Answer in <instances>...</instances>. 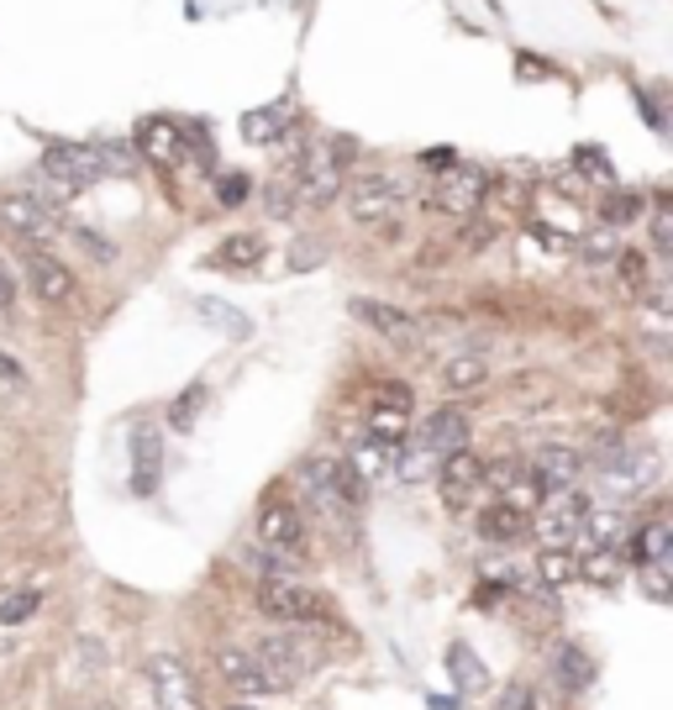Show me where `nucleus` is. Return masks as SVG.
<instances>
[{"label":"nucleus","mask_w":673,"mask_h":710,"mask_svg":"<svg viewBox=\"0 0 673 710\" xmlns=\"http://www.w3.org/2000/svg\"><path fill=\"white\" fill-rule=\"evenodd\" d=\"M259 253H264V242H259V237L237 232V237H227V242L216 248V264H221V268H259Z\"/></svg>","instance_id":"obj_31"},{"label":"nucleus","mask_w":673,"mask_h":710,"mask_svg":"<svg viewBox=\"0 0 673 710\" xmlns=\"http://www.w3.org/2000/svg\"><path fill=\"white\" fill-rule=\"evenodd\" d=\"M531 479H537V490L542 495H553V490H574L579 484V473H585V453L568 443H548L537 458L527 464Z\"/></svg>","instance_id":"obj_15"},{"label":"nucleus","mask_w":673,"mask_h":710,"mask_svg":"<svg viewBox=\"0 0 673 710\" xmlns=\"http://www.w3.org/2000/svg\"><path fill=\"white\" fill-rule=\"evenodd\" d=\"M395 464H400V479H410V484H416V479H426V473H437V464H432V453H426V447H416V453H406V458H395Z\"/></svg>","instance_id":"obj_41"},{"label":"nucleus","mask_w":673,"mask_h":710,"mask_svg":"<svg viewBox=\"0 0 673 710\" xmlns=\"http://www.w3.org/2000/svg\"><path fill=\"white\" fill-rule=\"evenodd\" d=\"M259 547L279 553V558L300 563L305 558V516L295 501H268L259 510Z\"/></svg>","instance_id":"obj_8"},{"label":"nucleus","mask_w":673,"mask_h":710,"mask_svg":"<svg viewBox=\"0 0 673 710\" xmlns=\"http://www.w3.org/2000/svg\"><path fill=\"white\" fill-rule=\"evenodd\" d=\"M147 679H153V695H158V710H195V684L184 674V663L158 652L147 663Z\"/></svg>","instance_id":"obj_16"},{"label":"nucleus","mask_w":673,"mask_h":710,"mask_svg":"<svg viewBox=\"0 0 673 710\" xmlns=\"http://www.w3.org/2000/svg\"><path fill=\"white\" fill-rule=\"evenodd\" d=\"M437 484H442V501L453 505V510H464L484 495V458L469 453V447H458V453H447L437 464Z\"/></svg>","instance_id":"obj_11"},{"label":"nucleus","mask_w":673,"mask_h":710,"mask_svg":"<svg viewBox=\"0 0 673 710\" xmlns=\"http://www.w3.org/2000/svg\"><path fill=\"white\" fill-rule=\"evenodd\" d=\"M0 227H11L16 237H32V242H48L53 232H63V210L48 201V195H0Z\"/></svg>","instance_id":"obj_7"},{"label":"nucleus","mask_w":673,"mask_h":710,"mask_svg":"<svg viewBox=\"0 0 673 710\" xmlns=\"http://www.w3.org/2000/svg\"><path fill=\"white\" fill-rule=\"evenodd\" d=\"M605 221L611 227H626V221H642V210H647V201L637 195V190H615V195H605Z\"/></svg>","instance_id":"obj_34"},{"label":"nucleus","mask_w":673,"mask_h":710,"mask_svg":"<svg viewBox=\"0 0 673 710\" xmlns=\"http://www.w3.org/2000/svg\"><path fill=\"white\" fill-rule=\"evenodd\" d=\"M531 237H537V242H548V248H574V242H568L563 232H553V227H531Z\"/></svg>","instance_id":"obj_48"},{"label":"nucleus","mask_w":673,"mask_h":710,"mask_svg":"<svg viewBox=\"0 0 673 710\" xmlns=\"http://www.w3.org/2000/svg\"><path fill=\"white\" fill-rule=\"evenodd\" d=\"M589 516V495L579 490H553V501L537 505V516H527V532H537L542 547H574V532Z\"/></svg>","instance_id":"obj_5"},{"label":"nucleus","mask_w":673,"mask_h":710,"mask_svg":"<svg viewBox=\"0 0 673 710\" xmlns=\"http://www.w3.org/2000/svg\"><path fill=\"white\" fill-rule=\"evenodd\" d=\"M0 380H5V385H27V369H22L11 353H0Z\"/></svg>","instance_id":"obj_46"},{"label":"nucleus","mask_w":673,"mask_h":710,"mask_svg":"<svg viewBox=\"0 0 673 710\" xmlns=\"http://www.w3.org/2000/svg\"><path fill=\"white\" fill-rule=\"evenodd\" d=\"M348 210L352 221H363V227H395L406 216V184L389 175H363L352 184Z\"/></svg>","instance_id":"obj_4"},{"label":"nucleus","mask_w":673,"mask_h":710,"mask_svg":"<svg viewBox=\"0 0 673 710\" xmlns=\"http://www.w3.org/2000/svg\"><path fill=\"white\" fill-rule=\"evenodd\" d=\"M484 380H490V369H484V358H447V363H442V389H447V395H464V389H479L484 385Z\"/></svg>","instance_id":"obj_26"},{"label":"nucleus","mask_w":673,"mask_h":710,"mask_svg":"<svg viewBox=\"0 0 673 710\" xmlns=\"http://www.w3.org/2000/svg\"><path fill=\"white\" fill-rule=\"evenodd\" d=\"M264 201H268V216H290V210L300 206V201H295V190H290V179H285V184H268Z\"/></svg>","instance_id":"obj_43"},{"label":"nucleus","mask_w":673,"mask_h":710,"mask_svg":"<svg viewBox=\"0 0 673 710\" xmlns=\"http://www.w3.org/2000/svg\"><path fill=\"white\" fill-rule=\"evenodd\" d=\"M589 469H594V479H605L611 490H642L647 479L658 473V464H652V453L647 447H632V443H611L600 447L594 458H589Z\"/></svg>","instance_id":"obj_9"},{"label":"nucleus","mask_w":673,"mask_h":710,"mask_svg":"<svg viewBox=\"0 0 673 710\" xmlns=\"http://www.w3.org/2000/svg\"><path fill=\"white\" fill-rule=\"evenodd\" d=\"M37 605H43V590H16V594H5V600H0V626L27 622Z\"/></svg>","instance_id":"obj_35"},{"label":"nucleus","mask_w":673,"mask_h":710,"mask_svg":"<svg viewBox=\"0 0 673 710\" xmlns=\"http://www.w3.org/2000/svg\"><path fill=\"white\" fill-rule=\"evenodd\" d=\"M195 311H201L205 322H216L227 337H248L253 332V322L242 316V311H232V305H221V300H195Z\"/></svg>","instance_id":"obj_33"},{"label":"nucleus","mask_w":673,"mask_h":710,"mask_svg":"<svg viewBox=\"0 0 673 710\" xmlns=\"http://www.w3.org/2000/svg\"><path fill=\"white\" fill-rule=\"evenodd\" d=\"M484 484L495 490L500 505H516V510H537L542 505V490H537V479L521 458H495V464H484Z\"/></svg>","instance_id":"obj_13"},{"label":"nucleus","mask_w":673,"mask_h":710,"mask_svg":"<svg viewBox=\"0 0 673 710\" xmlns=\"http://www.w3.org/2000/svg\"><path fill=\"white\" fill-rule=\"evenodd\" d=\"M259 611L274 622H326V600L322 590H311L305 579L295 574H274L259 585Z\"/></svg>","instance_id":"obj_1"},{"label":"nucleus","mask_w":673,"mask_h":710,"mask_svg":"<svg viewBox=\"0 0 673 710\" xmlns=\"http://www.w3.org/2000/svg\"><path fill=\"white\" fill-rule=\"evenodd\" d=\"M352 464V473L369 484V479H384V473H395V447L389 443H363L358 453L348 458Z\"/></svg>","instance_id":"obj_28"},{"label":"nucleus","mask_w":673,"mask_h":710,"mask_svg":"<svg viewBox=\"0 0 673 710\" xmlns=\"http://www.w3.org/2000/svg\"><path fill=\"white\" fill-rule=\"evenodd\" d=\"M484 195H490V175L479 164H447L426 201L437 210H447V216H473V210L484 206Z\"/></svg>","instance_id":"obj_6"},{"label":"nucleus","mask_w":673,"mask_h":710,"mask_svg":"<svg viewBox=\"0 0 673 710\" xmlns=\"http://www.w3.org/2000/svg\"><path fill=\"white\" fill-rule=\"evenodd\" d=\"M158 473H164V432L143 421L137 432H132V490L137 495H153L158 490Z\"/></svg>","instance_id":"obj_18"},{"label":"nucleus","mask_w":673,"mask_h":710,"mask_svg":"<svg viewBox=\"0 0 673 710\" xmlns=\"http://www.w3.org/2000/svg\"><path fill=\"white\" fill-rule=\"evenodd\" d=\"M579 574L585 579H600V585H611L615 574H621V553L605 547V553H579Z\"/></svg>","instance_id":"obj_36"},{"label":"nucleus","mask_w":673,"mask_h":710,"mask_svg":"<svg viewBox=\"0 0 673 710\" xmlns=\"http://www.w3.org/2000/svg\"><path fill=\"white\" fill-rule=\"evenodd\" d=\"M216 674L232 684V689H242V695H274V679L259 669V658H253V652H242V648H221V652H216Z\"/></svg>","instance_id":"obj_19"},{"label":"nucleus","mask_w":673,"mask_h":710,"mask_svg":"<svg viewBox=\"0 0 673 710\" xmlns=\"http://www.w3.org/2000/svg\"><path fill=\"white\" fill-rule=\"evenodd\" d=\"M11 305H16V274H11V268L0 264V316H5Z\"/></svg>","instance_id":"obj_45"},{"label":"nucleus","mask_w":673,"mask_h":710,"mask_svg":"<svg viewBox=\"0 0 673 710\" xmlns=\"http://www.w3.org/2000/svg\"><path fill=\"white\" fill-rule=\"evenodd\" d=\"M447 674H453V684H458V689H484V684H490V679H484V663H479L464 642H453V648H447Z\"/></svg>","instance_id":"obj_30"},{"label":"nucleus","mask_w":673,"mask_h":710,"mask_svg":"<svg viewBox=\"0 0 673 710\" xmlns=\"http://www.w3.org/2000/svg\"><path fill=\"white\" fill-rule=\"evenodd\" d=\"M553 674L563 689H589L594 684V658L579 642H557L553 648Z\"/></svg>","instance_id":"obj_25"},{"label":"nucleus","mask_w":673,"mask_h":710,"mask_svg":"<svg viewBox=\"0 0 673 710\" xmlns=\"http://www.w3.org/2000/svg\"><path fill=\"white\" fill-rule=\"evenodd\" d=\"M669 521H647L642 532H632V537H621V563H637V568H647V563H669Z\"/></svg>","instance_id":"obj_22"},{"label":"nucleus","mask_w":673,"mask_h":710,"mask_svg":"<svg viewBox=\"0 0 673 710\" xmlns=\"http://www.w3.org/2000/svg\"><path fill=\"white\" fill-rule=\"evenodd\" d=\"M253 658H259V669L274 679V689H290V684L305 679V669H311V652H305V642H300V637H290V631H274V637H264V642L253 648Z\"/></svg>","instance_id":"obj_12"},{"label":"nucleus","mask_w":673,"mask_h":710,"mask_svg":"<svg viewBox=\"0 0 673 710\" xmlns=\"http://www.w3.org/2000/svg\"><path fill=\"white\" fill-rule=\"evenodd\" d=\"M295 484H300V495L316 505L332 527L352 516V505L342 501V490H337V464H332V458H305V464H300V473H295Z\"/></svg>","instance_id":"obj_10"},{"label":"nucleus","mask_w":673,"mask_h":710,"mask_svg":"<svg viewBox=\"0 0 673 710\" xmlns=\"http://www.w3.org/2000/svg\"><path fill=\"white\" fill-rule=\"evenodd\" d=\"M22 268H27V285H32V296H37V300H48V305H74L80 285H74V274H69L53 253L32 248L27 258H22Z\"/></svg>","instance_id":"obj_14"},{"label":"nucleus","mask_w":673,"mask_h":710,"mask_svg":"<svg viewBox=\"0 0 673 710\" xmlns=\"http://www.w3.org/2000/svg\"><path fill=\"white\" fill-rule=\"evenodd\" d=\"M652 248H658V253H669L673 248V206L669 201L652 206Z\"/></svg>","instance_id":"obj_39"},{"label":"nucleus","mask_w":673,"mask_h":710,"mask_svg":"<svg viewBox=\"0 0 673 710\" xmlns=\"http://www.w3.org/2000/svg\"><path fill=\"white\" fill-rule=\"evenodd\" d=\"M106 175L100 169V158H95V143H53V148L43 153V184L48 190H59V195H80L89 190L95 179Z\"/></svg>","instance_id":"obj_3"},{"label":"nucleus","mask_w":673,"mask_h":710,"mask_svg":"<svg viewBox=\"0 0 673 710\" xmlns=\"http://www.w3.org/2000/svg\"><path fill=\"white\" fill-rule=\"evenodd\" d=\"M352 316L363 326H374V332H384V337H395V342H416V332H421V322L410 311L384 305V300H352Z\"/></svg>","instance_id":"obj_20"},{"label":"nucleus","mask_w":673,"mask_h":710,"mask_svg":"<svg viewBox=\"0 0 673 710\" xmlns=\"http://www.w3.org/2000/svg\"><path fill=\"white\" fill-rule=\"evenodd\" d=\"M137 148L153 158V164H179L184 158V137H179V121H143L137 127Z\"/></svg>","instance_id":"obj_23"},{"label":"nucleus","mask_w":673,"mask_h":710,"mask_svg":"<svg viewBox=\"0 0 673 710\" xmlns=\"http://www.w3.org/2000/svg\"><path fill=\"white\" fill-rule=\"evenodd\" d=\"M74 242L85 248V253L95 258V264H111V258H117V248H111V242H106L100 232H85V227H74Z\"/></svg>","instance_id":"obj_42"},{"label":"nucleus","mask_w":673,"mask_h":710,"mask_svg":"<svg viewBox=\"0 0 673 710\" xmlns=\"http://www.w3.org/2000/svg\"><path fill=\"white\" fill-rule=\"evenodd\" d=\"M537 574H542V590H557V585L579 579V558H574L568 547H542V558H537Z\"/></svg>","instance_id":"obj_29"},{"label":"nucleus","mask_w":673,"mask_h":710,"mask_svg":"<svg viewBox=\"0 0 673 710\" xmlns=\"http://www.w3.org/2000/svg\"><path fill=\"white\" fill-rule=\"evenodd\" d=\"M615 253H621V248H615V237H611V232L585 237V242H579V258H585V264H611Z\"/></svg>","instance_id":"obj_40"},{"label":"nucleus","mask_w":673,"mask_h":710,"mask_svg":"<svg viewBox=\"0 0 673 710\" xmlns=\"http://www.w3.org/2000/svg\"><path fill=\"white\" fill-rule=\"evenodd\" d=\"M95 158H100L106 175H132V164H137V153L121 148V143H95Z\"/></svg>","instance_id":"obj_37"},{"label":"nucleus","mask_w":673,"mask_h":710,"mask_svg":"<svg viewBox=\"0 0 673 710\" xmlns=\"http://www.w3.org/2000/svg\"><path fill=\"white\" fill-rule=\"evenodd\" d=\"M369 426H374V443H400L410 432V400L406 389H380V400H374V411H369Z\"/></svg>","instance_id":"obj_21"},{"label":"nucleus","mask_w":673,"mask_h":710,"mask_svg":"<svg viewBox=\"0 0 673 710\" xmlns=\"http://www.w3.org/2000/svg\"><path fill=\"white\" fill-rule=\"evenodd\" d=\"M469 432H473L469 411L447 406V411H437V416H426V421H421V447H426L432 458H447V453L469 447Z\"/></svg>","instance_id":"obj_17"},{"label":"nucleus","mask_w":673,"mask_h":710,"mask_svg":"<svg viewBox=\"0 0 673 710\" xmlns=\"http://www.w3.org/2000/svg\"><path fill=\"white\" fill-rule=\"evenodd\" d=\"M205 400H211V389L205 385H190L184 395H175V406H169V426H175V432H195Z\"/></svg>","instance_id":"obj_32"},{"label":"nucleus","mask_w":673,"mask_h":710,"mask_svg":"<svg viewBox=\"0 0 673 710\" xmlns=\"http://www.w3.org/2000/svg\"><path fill=\"white\" fill-rule=\"evenodd\" d=\"M615 268H621V285L626 290H642L647 285V258L632 248V253H615Z\"/></svg>","instance_id":"obj_38"},{"label":"nucleus","mask_w":673,"mask_h":710,"mask_svg":"<svg viewBox=\"0 0 673 710\" xmlns=\"http://www.w3.org/2000/svg\"><path fill=\"white\" fill-rule=\"evenodd\" d=\"M242 195H248V179H221V201H227V206H237Z\"/></svg>","instance_id":"obj_47"},{"label":"nucleus","mask_w":673,"mask_h":710,"mask_svg":"<svg viewBox=\"0 0 673 710\" xmlns=\"http://www.w3.org/2000/svg\"><path fill=\"white\" fill-rule=\"evenodd\" d=\"M290 190H295V201H311V206L337 201V190H342V164H337V148H332V143H311V148L295 158Z\"/></svg>","instance_id":"obj_2"},{"label":"nucleus","mask_w":673,"mask_h":710,"mask_svg":"<svg viewBox=\"0 0 673 710\" xmlns=\"http://www.w3.org/2000/svg\"><path fill=\"white\" fill-rule=\"evenodd\" d=\"M227 710H259V706H227Z\"/></svg>","instance_id":"obj_49"},{"label":"nucleus","mask_w":673,"mask_h":710,"mask_svg":"<svg viewBox=\"0 0 673 710\" xmlns=\"http://www.w3.org/2000/svg\"><path fill=\"white\" fill-rule=\"evenodd\" d=\"M647 594H652V600H669V574H663V563H647Z\"/></svg>","instance_id":"obj_44"},{"label":"nucleus","mask_w":673,"mask_h":710,"mask_svg":"<svg viewBox=\"0 0 673 710\" xmlns=\"http://www.w3.org/2000/svg\"><path fill=\"white\" fill-rule=\"evenodd\" d=\"M479 537H484V542H495V547L516 542V537H527V510L490 501L484 510H479Z\"/></svg>","instance_id":"obj_24"},{"label":"nucleus","mask_w":673,"mask_h":710,"mask_svg":"<svg viewBox=\"0 0 673 710\" xmlns=\"http://www.w3.org/2000/svg\"><path fill=\"white\" fill-rule=\"evenodd\" d=\"M285 121H290V111H285V106L248 111V117H242V137H248V143H279V137H285Z\"/></svg>","instance_id":"obj_27"}]
</instances>
